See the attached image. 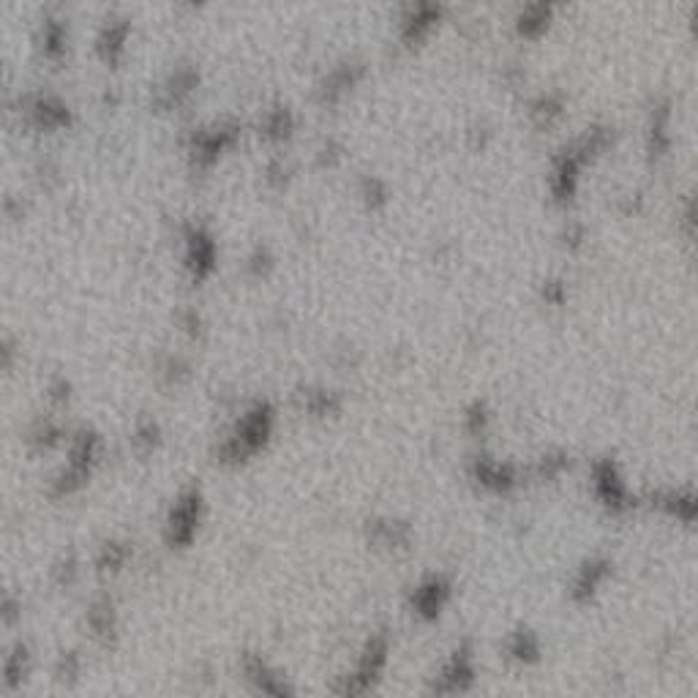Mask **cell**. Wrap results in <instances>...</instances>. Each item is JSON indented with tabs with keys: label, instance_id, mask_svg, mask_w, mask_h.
Here are the masks:
<instances>
[{
	"label": "cell",
	"instance_id": "cell-1",
	"mask_svg": "<svg viewBox=\"0 0 698 698\" xmlns=\"http://www.w3.org/2000/svg\"><path fill=\"white\" fill-rule=\"evenodd\" d=\"M390 665V641L385 636H372L338 676H333V693L338 698H369L385 682Z\"/></svg>",
	"mask_w": 698,
	"mask_h": 698
},
{
	"label": "cell",
	"instance_id": "cell-2",
	"mask_svg": "<svg viewBox=\"0 0 698 698\" xmlns=\"http://www.w3.org/2000/svg\"><path fill=\"white\" fill-rule=\"evenodd\" d=\"M477 685V660L466 644L456 647L439 669L428 676V696L432 698H464Z\"/></svg>",
	"mask_w": 698,
	"mask_h": 698
},
{
	"label": "cell",
	"instance_id": "cell-3",
	"mask_svg": "<svg viewBox=\"0 0 698 698\" xmlns=\"http://www.w3.org/2000/svg\"><path fill=\"white\" fill-rule=\"evenodd\" d=\"M504 652H508V660H513L515 665H535L544 649H540V638L535 633L519 631L508 638Z\"/></svg>",
	"mask_w": 698,
	"mask_h": 698
},
{
	"label": "cell",
	"instance_id": "cell-4",
	"mask_svg": "<svg viewBox=\"0 0 698 698\" xmlns=\"http://www.w3.org/2000/svg\"><path fill=\"white\" fill-rule=\"evenodd\" d=\"M249 680L251 685H254V690L260 693V698H298L292 693V687H289L282 676L273 674V671L262 663L251 665Z\"/></svg>",
	"mask_w": 698,
	"mask_h": 698
},
{
	"label": "cell",
	"instance_id": "cell-5",
	"mask_svg": "<svg viewBox=\"0 0 698 698\" xmlns=\"http://www.w3.org/2000/svg\"><path fill=\"white\" fill-rule=\"evenodd\" d=\"M445 600H448V587H445L443 582H428L426 587L417 589V598H415V606H417V614L423 616H437L439 611H443Z\"/></svg>",
	"mask_w": 698,
	"mask_h": 698
}]
</instances>
